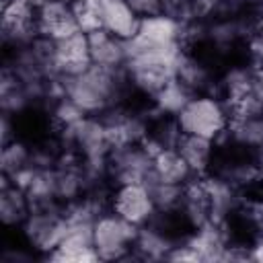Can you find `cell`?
<instances>
[{"label": "cell", "mask_w": 263, "mask_h": 263, "mask_svg": "<svg viewBox=\"0 0 263 263\" xmlns=\"http://www.w3.org/2000/svg\"><path fill=\"white\" fill-rule=\"evenodd\" d=\"M90 43V62L101 68L109 70H123L127 62V49L125 41L111 35L105 29H99L95 33H88Z\"/></svg>", "instance_id": "13"}, {"label": "cell", "mask_w": 263, "mask_h": 263, "mask_svg": "<svg viewBox=\"0 0 263 263\" xmlns=\"http://www.w3.org/2000/svg\"><path fill=\"white\" fill-rule=\"evenodd\" d=\"M60 86L62 95L72 99L86 115H101L121 105V97L129 88L123 70H109L95 64L78 74L60 76Z\"/></svg>", "instance_id": "1"}, {"label": "cell", "mask_w": 263, "mask_h": 263, "mask_svg": "<svg viewBox=\"0 0 263 263\" xmlns=\"http://www.w3.org/2000/svg\"><path fill=\"white\" fill-rule=\"evenodd\" d=\"M245 226L255 234L263 232V197H255V199H242L240 210L236 212Z\"/></svg>", "instance_id": "20"}, {"label": "cell", "mask_w": 263, "mask_h": 263, "mask_svg": "<svg viewBox=\"0 0 263 263\" xmlns=\"http://www.w3.org/2000/svg\"><path fill=\"white\" fill-rule=\"evenodd\" d=\"M177 80L187 86L193 95H199V92H214V86L218 82L214 70L203 62L199 60L197 55L189 53V49H185L179 58V64H177Z\"/></svg>", "instance_id": "15"}, {"label": "cell", "mask_w": 263, "mask_h": 263, "mask_svg": "<svg viewBox=\"0 0 263 263\" xmlns=\"http://www.w3.org/2000/svg\"><path fill=\"white\" fill-rule=\"evenodd\" d=\"M23 2H25V4H29L31 8H35V10H39V8H41V6L45 4V2H49V0H23Z\"/></svg>", "instance_id": "24"}, {"label": "cell", "mask_w": 263, "mask_h": 263, "mask_svg": "<svg viewBox=\"0 0 263 263\" xmlns=\"http://www.w3.org/2000/svg\"><path fill=\"white\" fill-rule=\"evenodd\" d=\"M80 31L70 0H49L37 10V33L39 37L58 41Z\"/></svg>", "instance_id": "10"}, {"label": "cell", "mask_w": 263, "mask_h": 263, "mask_svg": "<svg viewBox=\"0 0 263 263\" xmlns=\"http://www.w3.org/2000/svg\"><path fill=\"white\" fill-rule=\"evenodd\" d=\"M253 2H257V4H259V6L263 8V0H253Z\"/></svg>", "instance_id": "26"}, {"label": "cell", "mask_w": 263, "mask_h": 263, "mask_svg": "<svg viewBox=\"0 0 263 263\" xmlns=\"http://www.w3.org/2000/svg\"><path fill=\"white\" fill-rule=\"evenodd\" d=\"M64 228H66L64 203H53V205H43V208H31L27 220L21 226V232L27 245L43 253L45 257L60 245Z\"/></svg>", "instance_id": "4"}, {"label": "cell", "mask_w": 263, "mask_h": 263, "mask_svg": "<svg viewBox=\"0 0 263 263\" xmlns=\"http://www.w3.org/2000/svg\"><path fill=\"white\" fill-rule=\"evenodd\" d=\"M249 247H251V261L263 263V232L255 234V236L251 238Z\"/></svg>", "instance_id": "23"}, {"label": "cell", "mask_w": 263, "mask_h": 263, "mask_svg": "<svg viewBox=\"0 0 263 263\" xmlns=\"http://www.w3.org/2000/svg\"><path fill=\"white\" fill-rule=\"evenodd\" d=\"M99 8L103 29L111 35L127 41L138 33L142 18L136 14L127 0H99Z\"/></svg>", "instance_id": "11"}, {"label": "cell", "mask_w": 263, "mask_h": 263, "mask_svg": "<svg viewBox=\"0 0 263 263\" xmlns=\"http://www.w3.org/2000/svg\"><path fill=\"white\" fill-rule=\"evenodd\" d=\"M31 212V201L23 187L2 177L0 189V218L6 228H21Z\"/></svg>", "instance_id": "17"}, {"label": "cell", "mask_w": 263, "mask_h": 263, "mask_svg": "<svg viewBox=\"0 0 263 263\" xmlns=\"http://www.w3.org/2000/svg\"><path fill=\"white\" fill-rule=\"evenodd\" d=\"M175 119L183 134L201 136L218 144L228 134L232 113L218 92H199L187 101Z\"/></svg>", "instance_id": "2"}, {"label": "cell", "mask_w": 263, "mask_h": 263, "mask_svg": "<svg viewBox=\"0 0 263 263\" xmlns=\"http://www.w3.org/2000/svg\"><path fill=\"white\" fill-rule=\"evenodd\" d=\"M39 37L37 10L23 0H2V39L4 45L14 51L31 45Z\"/></svg>", "instance_id": "7"}, {"label": "cell", "mask_w": 263, "mask_h": 263, "mask_svg": "<svg viewBox=\"0 0 263 263\" xmlns=\"http://www.w3.org/2000/svg\"><path fill=\"white\" fill-rule=\"evenodd\" d=\"M109 208L138 228L154 222L158 214L152 189L144 181L117 183L109 193Z\"/></svg>", "instance_id": "5"}, {"label": "cell", "mask_w": 263, "mask_h": 263, "mask_svg": "<svg viewBox=\"0 0 263 263\" xmlns=\"http://www.w3.org/2000/svg\"><path fill=\"white\" fill-rule=\"evenodd\" d=\"M175 240H177V236H173L171 232H166L162 226H158L154 222L140 226L136 242H134L132 259H166Z\"/></svg>", "instance_id": "16"}, {"label": "cell", "mask_w": 263, "mask_h": 263, "mask_svg": "<svg viewBox=\"0 0 263 263\" xmlns=\"http://www.w3.org/2000/svg\"><path fill=\"white\" fill-rule=\"evenodd\" d=\"M175 148L187 162L193 177H205L214 171V160H216V142L214 140H208L201 136H191V134H181Z\"/></svg>", "instance_id": "12"}, {"label": "cell", "mask_w": 263, "mask_h": 263, "mask_svg": "<svg viewBox=\"0 0 263 263\" xmlns=\"http://www.w3.org/2000/svg\"><path fill=\"white\" fill-rule=\"evenodd\" d=\"M132 39L142 45L160 49L185 47V23L171 16L168 12L146 16L140 21V29Z\"/></svg>", "instance_id": "9"}, {"label": "cell", "mask_w": 263, "mask_h": 263, "mask_svg": "<svg viewBox=\"0 0 263 263\" xmlns=\"http://www.w3.org/2000/svg\"><path fill=\"white\" fill-rule=\"evenodd\" d=\"M33 148H29L25 142H21L18 138L12 140L10 144L2 146V154H0V166H2V177L12 179L18 173H23L25 168L33 166Z\"/></svg>", "instance_id": "19"}, {"label": "cell", "mask_w": 263, "mask_h": 263, "mask_svg": "<svg viewBox=\"0 0 263 263\" xmlns=\"http://www.w3.org/2000/svg\"><path fill=\"white\" fill-rule=\"evenodd\" d=\"M218 2H224V0H205V4L210 6V10H212V6H216Z\"/></svg>", "instance_id": "25"}, {"label": "cell", "mask_w": 263, "mask_h": 263, "mask_svg": "<svg viewBox=\"0 0 263 263\" xmlns=\"http://www.w3.org/2000/svg\"><path fill=\"white\" fill-rule=\"evenodd\" d=\"M150 175H152V154L144 148V144H127L113 148L109 152L107 177L115 185L129 181L148 183Z\"/></svg>", "instance_id": "6"}, {"label": "cell", "mask_w": 263, "mask_h": 263, "mask_svg": "<svg viewBox=\"0 0 263 263\" xmlns=\"http://www.w3.org/2000/svg\"><path fill=\"white\" fill-rule=\"evenodd\" d=\"M127 2L136 10V14L140 18L154 16V14L164 12V0H127Z\"/></svg>", "instance_id": "21"}, {"label": "cell", "mask_w": 263, "mask_h": 263, "mask_svg": "<svg viewBox=\"0 0 263 263\" xmlns=\"http://www.w3.org/2000/svg\"><path fill=\"white\" fill-rule=\"evenodd\" d=\"M92 66L88 35L76 31L64 39L51 41V72L53 76H72Z\"/></svg>", "instance_id": "8"}, {"label": "cell", "mask_w": 263, "mask_h": 263, "mask_svg": "<svg viewBox=\"0 0 263 263\" xmlns=\"http://www.w3.org/2000/svg\"><path fill=\"white\" fill-rule=\"evenodd\" d=\"M138 226L115 214L111 208L92 224V247L99 261H125L134 257Z\"/></svg>", "instance_id": "3"}, {"label": "cell", "mask_w": 263, "mask_h": 263, "mask_svg": "<svg viewBox=\"0 0 263 263\" xmlns=\"http://www.w3.org/2000/svg\"><path fill=\"white\" fill-rule=\"evenodd\" d=\"M193 179V173L189 171L187 162L179 154L175 146L160 148L158 152L152 154V175L150 181L158 183H168V185H185Z\"/></svg>", "instance_id": "14"}, {"label": "cell", "mask_w": 263, "mask_h": 263, "mask_svg": "<svg viewBox=\"0 0 263 263\" xmlns=\"http://www.w3.org/2000/svg\"><path fill=\"white\" fill-rule=\"evenodd\" d=\"M193 97V92L183 86L177 78L168 82L162 90H158L150 101H152V111L154 115H166V117H177V113L187 105V101Z\"/></svg>", "instance_id": "18"}, {"label": "cell", "mask_w": 263, "mask_h": 263, "mask_svg": "<svg viewBox=\"0 0 263 263\" xmlns=\"http://www.w3.org/2000/svg\"><path fill=\"white\" fill-rule=\"evenodd\" d=\"M0 138H2V146L10 144L12 140H16V125H14V115L4 113L2 111V123H0Z\"/></svg>", "instance_id": "22"}]
</instances>
